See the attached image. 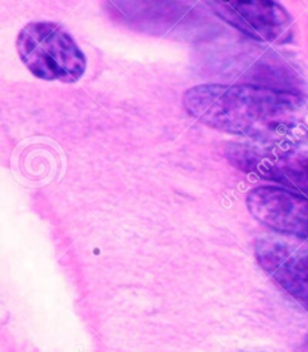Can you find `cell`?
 Masks as SVG:
<instances>
[{
    "label": "cell",
    "instance_id": "obj_1",
    "mask_svg": "<svg viewBox=\"0 0 308 352\" xmlns=\"http://www.w3.org/2000/svg\"><path fill=\"white\" fill-rule=\"evenodd\" d=\"M183 105L206 126L252 142L303 140V102L292 92L257 85H200L187 91Z\"/></svg>",
    "mask_w": 308,
    "mask_h": 352
},
{
    "label": "cell",
    "instance_id": "obj_5",
    "mask_svg": "<svg viewBox=\"0 0 308 352\" xmlns=\"http://www.w3.org/2000/svg\"><path fill=\"white\" fill-rule=\"evenodd\" d=\"M246 204L261 225L282 234L308 240V198L296 192L261 186L248 193Z\"/></svg>",
    "mask_w": 308,
    "mask_h": 352
},
{
    "label": "cell",
    "instance_id": "obj_4",
    "mask_svg": "<svg viewBox=\"0 0 308 352\" xmlns=\"http://www.w3.org/2000/svg\"><path fill=\"white\" fill-rule=\"evenodd\" d=\"M215 15L252 39L283 44L292 36L293 21L288 11L274 1L222 0L210 1Z\"/></svg>",
    "mask_w": 308,
    "mask_h": 352
},
{
    "label": "cell",
    "instance_id": "obj_2",
    "mask_svg": "<svg viewBox=\"0 0 308 352\" xmlns=\"http://www.w3.org/2000/svg\"><path fill=\"white\" fill-rule=\"evenodd\" d=\"M22 63L35 78L46 81L78 82L87 59L73 36L54 22H32L16 40Z\"/></svg>",
    "mask_w": 308,
    "mask_h": 352
},
{
    "label": "cell",
    "instance_id": "obj_3",
    "mask_svg": "<svg viewBox=\"0 0 308 352\" xmlns=\"http://www.w3.org/2000/svg\"><path fill=\"white\" fill-rule=\"evenodd\" d=\"M233 161L246 173L282 184L308 198V142H252L231 150Z\"/></svg>",
    "mask_w": 308,
    "mask_h": 352
},
{
    "label": "cell",
    "instance_id": "obj_6",
    "mask_svg": "<svg viewBox=\"0 0 308 352\" xmlns=\"http://www.w3.org/2000/svg\"><path fill=\"white\" fill-rule=\"evenodd\" d=\"M255 257L261 268L293 298L308 304V249L277 239H260Z\"/></svg>",
    "mask_w": 308,
    "mask_h": 352
}]
</instances>
